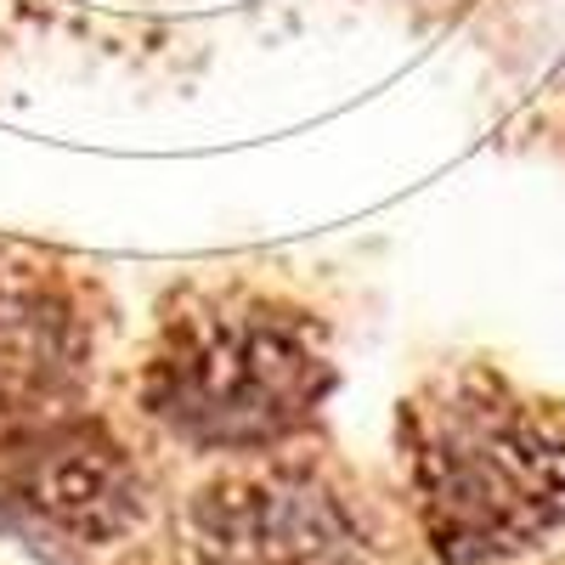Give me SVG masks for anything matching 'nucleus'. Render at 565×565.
Masks as SVG:
<instances>
[{"instance_id":"2","label":"nucleus","mask_w":565,"mask_h":565,"mask_svg":"<svg viewBox=\"0 0 565 565\" xmlns=\"http://www.w3.org/2000/svg\"><path fill=\"white\" fill-rule=\"evenodd\" d=\"M334 367L311 322L221 295L170 317L148 367V413L193 447H271L317 418Z\"/></svg>"},{"instance_id":"4","label":"nucleus","mask_w":565,"mask_h":565,"mask_svg":"<svg viewBox=\"0 0 565 565\" xmlns=\"http://www.w3.org/2000/svg\"><path fill=\"white\" fill-rule=\"evenodd\" d=\"M0 481L34 514L79 543H108L141 521V476L103 424H34L0 447Z\"/></svg>"},{"instance_id":"1","label":"nucleus","mask_w":565,"mask_h":565,"mask_svg":"<svg viewBox=\"0 0 565 565\" xmlns=\"http://www.w3.org/2000/svg\"><path fill=\"white\" fill-rule=\"evenodd\" d=\"M407 476L447 565L514 559L565 532V413L492 373H447L407 407Z\"/></svg>"},{"instance_id":"3","label":"nucleus","mask_w":565,"mask_h":565,"mask_svg":"<svg viewBox=\"0 0 565 565\" xmlns=\"http://www.w3.org/2000/svg\"><path fill=\"white\" fill-rule=\"evenodd\" d=\"M199 565H362V532L345 503L300 469L226 476L186 503Z\"/></svg>"},{"instance_id":"5","label":"nucleus","mask_w":565,"mask_h":565,"mask_svg":"<svg viewBox=\"0 0 565 565\" xmlns=\"http://www.w3.org/2000/svg\"><path fill=\"white\" fill-rule=\"evenodd\" d=\"M85 367V322L63 282L0 271V413L57 402Z\"/></svg>"}]
</instances>
